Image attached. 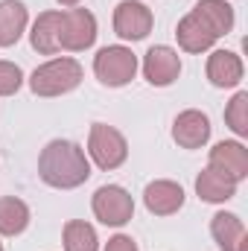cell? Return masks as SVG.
I'll return each instance as SVG.
<instances>
[{"instance_id": "23", "label": "cell", "mask_w": 248, "mask_h": 251, "mask_svg": "<svg viewBox=\"0 0 248 251\" xmlns=\"http://www.w3.org/2000/svg\"><path fill=\"white\" fill-rule=\"evenodd\" d=\"M105 251H137V246H134V240H131V237L117 234V237H111V240H108Z\"/></svg>"}, {"instance_id": "24", "label": "cell", "mask_w": 248, "mask_h": 251, "mask_svg": "<svg viewBox=\"0 0 248 251\" xmlns=\"http://www.w3.org/2000/svg\"><path fill=\"white\" fill-rule=\"evenodd\" d=\"M59 3H62V6H76L79 0H59Z\"/></svg>"}, {"instance_id": "22", "label": "cell", "mask_w": 248, "mask_h": 251, "mask_svg": "<svg viewBox=\"0 0 248 251\" xmlns=\"http://www.w3.org/2000/svg\"><path fill=\"white\" fill-rule=\"evenodd\" d=\"M21 82H24V73H21V67H18V64L0 62V97L15 94V91L21 88Z\"/></svg>"}, {"instance_id": "3", "label": "cell", "mask_w": 248, "mask_h": 251, "mask_svg": "<svg viewBox=\"0 0 248 251\" xmlns=\"http://www.w3.org/2000/svg\"><path fill=\"white\" fill-rule=\"evenodd\" d=\"M94 73L102 85L108 88H120L125 82L134 79L137 73V56L128 50V47H102L94 59Z\"/></svg>"}, {"instance_id": "10", "label": "cell", "mask_w": 248, "mask_h": 251, "mask_svg": "<svg viewBox=\"0 0 248 251\" xmlns=\"http://www.w3.org/2000/svg\"><path fill=\"white\" fill-rule=\"evenodd\" d=\"M173 137L184 149H198L210 137V120L201 111H193V108L190 111H181L175 117V126H173Z\"/></svg>"}, {"instance_id": "17", "label": "cell", "mask_w": 248, "mask_h": 251, "mask_svg": "<svg viewBox=\"0 0 248 251\" xmlns=\"http://www.w3.org/2000/svg\"><path fill=\"white\" fill-rule=\"evenodd\" d=\"M26 26V6L18 0L0 3V47H12Z\"/></svg>"}, {"instance_id": "14", "label": "cell", "mask_w": 248, "mask_h": 251, "mask_svg": "<svg viewBox=\"0 0 248 251\" xmlns=\"http://www.w3.org/2000/svg\"><path fill=\"white\" fill-rule=\"evenodd\" d=\"M207 79L216 88H234L243 79V62H240V56L231 53V50H216L207 59Z\"/></svg>"}, {"instance_id": "15", "label": "cell", "mask_w": 248, "mask_h": 251, "mask_svg": "<svg viewBox=\"0 0 248 251\" xmlns=\"http://www.w3.org/2000/svg\"><path fill=\"white\" fill-rule=\"evenodd\" d=\"M210 234L216 240V246L222 251H240V246L246 243V225L240 216L234 213H216L213 222H210Z\"/></svg>"}, {"instance_id": "11", "label": "cell", "mask_w": 248, "mask_h": 251, "mask_svg": "<svg viewBox=\"0 0 248 251\" xmlns=\"http://www.w3.org/2000/svg\"><path fill=\"white\" fill-rule=\"evenodd\" d=\"M143 201L149 207V213L155 216H170L175 210H181L184 204V190L175 181H152L143 190Z\"/></svg>"}, {"instance_id": "19", "label": "cell", "mask_w": 248, "mask_h": 251, "mask_svg": "<svg viewBox=\"0 0 248 251\" xmlns=\"http://www.w3.org/2000/svg\"><path fill=\"white\" fill-rule=\"evenodd\" d=\"M196 193H198L204 201H228V199L237 196V181H231V178H225L222 173H216V170L207 167V170L196 178Z\"/></svg>"}, {"instance_id": "18", "label": "cell", "mask_w": 248, "mask_h": 251, "mask_svg": "<svg viewBox=\"0 0 248 251\" xmlns=\"http://www.w3.org/2000/svg\"><path fill=\"white\" fill-rule=\"evenodd\" d=\"M26 225H29V207L15 196H3L0 199V234L18 237L26 231Z\"/></svg>"}, {"instance_id": "16", "label": "cell", "mask_w": 248, "mask_h": 251, "mask_svg": "<svg viewBox=\"0 0 248 251\" xmlns=\"http://www.w3.org/2000/svg\"><path fill=\"white\" fill-rule=\"evenodd\" d=\"M193 12L213 29L216 38H219V35H228V32L234 29V9H231L225 0H198Z\"/></svg>"}, {"instance_id": "2", "label": "cell", "mask_w": 248, "mask_h": 251, "mask_svg": "<svg viewBox=\"0 0 248 251\" xmlns=\"http://www.w3.org/2000/svg\"><path fill=\"white\" fill-rule=\"evenodd\" d=\"M79 82H82V64L76 59H53L32 73L29 88L38 97H59L73 91Z\"/></svg>"}, {"instance_id": "7", "label": "cell", "mask_w": 248, "mask_h": 251, "mask_svg": "<svg viewBox=\"0 0 248 251\" xmlns=\"http://www.w3.org/2000/svg\"><path fill=\"white\" fill-rule=\"evenodd\" d=\"M152 29V12L137 3V0H123L114 9V32L125 41H140Z\"/></svg>"}, {"instance_id": "21", "label": "cell", "mask_w": 248, "mask_h": 251, "mask_svg": "<svg viewBox=\"0 0 248 251\" xmlns=\"http://www.w3.org/2000/svg\"><path fill=\"white\" fill-rule=\"evenodd\" d=\"M225 120H228V126H231L240 137H246L248 134V94L246 91H240V94L228 102V108H225Z\"/></svg>"}, {"instance_id": "1", "label": "cell", "mask_w": 248, "mask_h": 251, "mask_svg": "<svg viewBox=\"0 0 248 251\" xmlns=\"http://www.w3.org/2000/svg\"><path fill=\"white\" fill-rule=\"evenodd\" d=\"M38 176L44 184L59 190H73L91 178V164L73 140H53L38 158Z\"/></svg>"}, {"instance_id": "9", "label": "cell", "mask_w": 248, "mask_h": 251, "mask_svg": "<svg viewBox=\"0 0 248 251\" xmlns=\"http://www.w3.org/2000/svg\"><path fill=\"white\" fill-rule=\"evenodd\" d=\"M143 73H146V79L155 85V88H167V85H173L175 79H178V73H181V59H178V53L175 50H170V47H152L149 53H146V59H143Z\"/></svg>"}, {"instance_id": "20", "label": "cell", "mask_w": 248, "mask_h": 251, "mask_svg": "<svg viewBox=\"0 0 248 251\" xmlns=\"http://www.w3.org/2000/svg\"><path fill=\"white\" fill-rule=\"evenodd\" d=\"M97 231L82 222V219H73L64 225V251H97Z\"/></svg>"}, {"instance_id": "13", "label": "cell", "mask_w": 248, "mask_h": 251, "mask_svg": "<svg viewBox=\"0 0 248 251\" xmlns=\"http://www.w3.org/2000/svg\"><path fill=\"white\" fill-rule=\"evenodd\" d=\"M59 32H62V12H41L38 21L32 24V32H29V41L38 53L44 56H53L59 53Z\"/></svg>"}, {"instance_id": "8", "label": "cell", "mask_w": 248, "mask_h": 251, "mask_svg": "<svg viewBox=\"0 0 248 251\" xmlns=\"http://www.w3.org/2000/svg\"><path fill=\"white\" fill-rule=\"evenodd\" d=\"M210 170L222 173L231 181H243L248 176V149L237 140H222L210 149Z\"/></svg>"}, {"instance_id": "4", "label": "cell", "mask_w": 248, "mask_h": 251, "mask_svg": "<svg viewBox=\"0 0 248 251\" xmlns=\"http://www.w3.org/2000/svg\"><path fill=\"white\" fill-rule=\"evenodd\" d=\"M88 152L99 170H117L128 155V146H125V137L114 126L94 123L91 137H88Z\"/></svg>"}, {"instance_id": "25", "label": "cell", "mask_w": 248, "mask_h": 251, "mask_svg": "<svg viewBox=\"0 0 248 251\" xmlns=\"http://www.w3.org/2000/svg\"><path fill=\"white\" fill-rule=\"evenodd\" d=\"M0 251H3V246H0Z\"/></svg>"}, {"instance_id": "12", "label": "cell", "mask_w": 248, "mask_h": 251, "mask_svg": "<svg viewBox=\"0 0 248 251\" xmlns=\"http://www.w3.org/2000/svg\"><path fill=\"white\" fill-rule=\"evenodd\" d=\"M175 35H178V44L184 47L187 53H201V50H210L213 47V41H216V35H213V29L196 15V12H190L187 18H181V24H178V29H175Z\"/></svg>"}, {"instance_id": "5", "label": "cell", "mask_w": 248, "mask_h": 251, "mask_svg": "<svg viewBox=\"0 0 248 251\" xmlns=\"http://www.w3.org/2000/svg\"><path fill=\"white\" fill-rule=\"evenodd\" d=\"M97 38V18L88 9H67L62 12V32H59V47L79 53L88 50Z\"/></svg>"}, {"instance_id": "6", "label": "cell", "mask_w": 248, "mask_h": 251, "mask_svg": "<svg viewBox=\"0 0 248 251\" xmlns=\"http://www.w3.org/2000/svg\"><path fill=\"white\" fill-rule=\"evenodd\" d=\"M94 213L102 225H125L134 213V201L123 187L117 184H105L94 193Z\"/></svg>"}]
</instances>
